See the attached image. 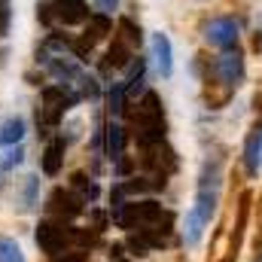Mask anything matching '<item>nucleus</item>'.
I'll return each instance as SVG.
<instances>
[{"label":"nucleus","instance_id":"7ed1b4c3","mask_svg":"<svg viewBox=\"0 0 262 262\" xmlns=\"http://www.w3.org/2000/svg\"><path fill=\"white\" fill-rule=\"evenodd\" d=\"M73 238H76V226H64V220L61 223H55V220H43L40 226H37V244H40V250L46 253V256H61L67 247L73 244Z\"/></svg>","mask_w":262,"mask_h":262},{"label":"nucleus","instance_id":"393cba45","mask_svg":"<svg viewBox=\"0 0 262 262\" xmlns=\"http://www.w3.org/2000/svg\"><path fill=\"white\" fill-rule=\"evenodd\" d=\"M34 198H37V177H28V207H34Z\"/></svg>","mask_w":262,"mask_h":262},{"label":"nucleus","instance_id":"423d86ee","mask_svg":"<svg viewBox=\"0 0 262 262\" xmlns=\"http://www.w3.org/2000/svg\"><path fill=\"white\" fill-rule=\"evenodd\" d=\"M82 201H85V198L76 195V192H70V189H52L46 207H49V213L58 216V220H73V216L82 213Z\"/></svg>","mask_w":262,"mask_h":262},{"label":"nucleus","instance_id":"b1692460","mask_svg":"<svg viewBox=\"0 0 262 262\" xmlns=\"http://www.w3.org/2000/svg\"><path fill=\"white\" fill-rule=\"evenodd\" d=\"M116 6H119V0H95V9H98V12H107V15H110Z\"/></svg>","mask_w":262,"mask_h":262},{"label":"nucleus","instance_id":"39448f33","mask_svg":"<svg viewBox=\"0 0 262 262\" xmlns=\"http://www.w3.org/2000/svg\"><path fill=\"white\" fill-rule=\"evenodd\" d=\"M204 40L213 46V49H235L238 46V21L232 15H220L213 18L207 28H204Z\"/></svg>","mask_w":262,"mask_h":262},{"label":"nucleus","instance_id":"cd10ccee","mask_svg":"<svg viewBox=\"0 0 262 262\" xmlns=\"http://www.w3.org/2000/svg\"><path fill=\"white\" fill-rule=\"evenodd\" d=\"M116 262H119V259H116Z\"/></svg>","mask_w":262,"mask_h":262},{"label":"nucleus","instance_id":"bb28decb","mask_svg":"<svg viewBox=\"0 0 262 262\" xmlns=\"http://www.w3.org/2000/svg\"><path fill=\"white\" fill-rule=\"evenodd\" d=\"M223 262H235V256H229V259H223Z\"/></svg>","mask_w":262,"mask_h":262},{"label":"nucleus","instance_id":"4be33fe9","mask_svg":"<svg viewBox=\"0 0 262 262\" xmlns=\"http://www.w3.org/2000/svg\"><path fill=\"white\" fill-rule=\"evenodd\" d=\"M52 15H55L52 3H40V6H37V18H40L43 25H52Z\"/></svg>","mask_w":262,"mask_h":262},{"label":"nucleus","instance_id":"2eb2a0df","mask_svg":"<svg viewBox=\"0 0 262 262\" xmlns=\"http://www.w3.org/2000/svg\"><path fill=\"white\" fill-rule=\"evenodd\" d=\"M143 73H146V61L143 58H131L128 64V79H125V95H137L143 85Z\"/></svg>","mask_w":262,"mask_h":262},{"label":"nucleus","instance_id":"9d476101","mask_svg":"<svg viewBox=\"0 0 262 262\" xmlns=\"http://www.w3.org/2000/svg\"><path fill=\"white\" fill-rule=\"evenodd\" d=\"M152 58H156V67H159L162 76H171V70H174V52H171L168 34H162V31L152 34Z\"/></svg>","mask_w":262,"mask_h":262},{"label":"nucleus","instance_id":"1a4fd4ad","mask_svg":"<svg viewBox=\"0 0 262 262\" xmlns=\"http://www.w3.org/2000/svg\"><path fill=\"white\" fill-rule=\"evenodd\" d=\"M64 137H52L49 143H46V149H43V162H40V168H43V174L46 177H55L58 171H61V165H64Z\"/></svg>","mask_w":262,"mask_h":262},{"label":"nucleus","instance_id":"5701e85b","mask_svg":"<svg viewBox=\"0 0 262 262\" xmlns=\"http://www.w3.org/2000/svg\"><path fill=\"white\" fill-rule=\"evenodd\" d=\"M9 31V0H0V34Z\"/></svg>","mask_w":262,"mask_h":262},{"label":"nucleus","instance_id":"f03ea898","mask_svg":"<svg viewBox=\"0 0 262 262\" xmlns=\"http://www.w3.org/2000/svg\"><path fill=\"white\" fill-rule=\"evenodd\" d=\"M216 204H220V165L207 162L204 171H201V180H198V195L195 204H192V213L207 226L210 216L216 213Z\"/></svg>","mask_w":262,"mask_h":262},{"label":"nucleus","instance_id":"a878e982","mask_svg":"<svg viewBox=\"0 0 262 262\" xmlns=\"http://www.w3.org/2000/svg\"><path fill=\"white\" fill-rule=\"evenodd\" d=\"M122 250H125V244H113V247H110V256H113V259H122Z\"/></svg>","mask_w":262,"mask_h":262},{"label":"nucleus","instance_id":"ddd939ff","mask_svg":"<svg viewBox=\"0 0 262 262\" xmlns=\"http://www.w3.org/2000/svg\"><path fill=\"white\" fill-rule=\"evenodd\" d=\"M21 137H25V122H21L18 116L6 119V122L0 125V146H15Z\"/></svg>","mask_w":262,"mask_h":262},{"label":"nucleus","instance_id":"20e7f679","mask_svg":"<svg viewBox=\"0 0 262 262\" xmlns=\"http://www.w3.org/2000/svg\"><path fill=\"white\" fill-rule=\"evenodd\" d=\"M213 70H216V79L229 89H238L241 79H244V52L235 46V49H226L216 61H213Z\"/></svg>","mask_w":262,"mask_h":262},{"label":"nucleus","instance_id":"f3484780","mask_svg":"<svg viewBox=\"0 0 262 262\" xmlns=\"http://www.w3.org/2000/svg\"><path fill=\"white\" fill-rule=\"evenodd\" d=\"M110 107V113L113 116H122L125 113V82H113V89H110V101H107Z\"/></svg>","mask_w":262,"mask_h":262},{"label":"nucleus","instance_id":"6e6552de","mask_svg":"<svg viewBox=\"0 0 262 262\" xmlns=\"http://www.w3.org/2000/svg\"><path fill=\"white\" fill-rule=\"evenodd\" d=\"M244 168L250 177H256L262 168V125H253L244 143Z\"/></svg>","mask_w":262,"mask_h":262},{"label":"nucleus","instance_id":"a211bd4d","mask_svg":"<svg viewBox=\"0 0 262 262\" xmlns=\"http://www.w3.org/2000/svg\"><path fill=\"white\" fill-rule=\"evenodd\" d=\"M0 262H25L21 247L12 238H0Z\"/></svg>","mask_w":262,"mask_h":262},{"label":"nucleus","instance_id":"f257e3e1","mask_svg":"<svg viewBox=\"0 0 262 262\" xmlns=\"http://www.w3.org/2000/svg\"><path fill=\"white\" fill-rule=\"evenodd\" d=\"M134 140L143 149L165 140V107H162V98L156 92H146L140 98V107L134 116Z\"/></svg>","mask_w":262,"mask_h":262},{"label":"nucleus","instance_id":"9b49d317","mask_svg":"<svg viewBox=\"0 0 262 262\" xmlns=\"http://www.w3.org/2000/svg\"><path fill=\"white\" fill-rule=\"evenodd\" d=\"M107 34H113V18H110L107 12H92L89 21H85V34H82V37L95 46V43L104 40Z\"/></svg>","mask_w":262,"mask_h":262},{"label":"nucleus","instance_id":"412c9836","mask_svg":"<svg viewBox=\"0 0 262 262\" xmlns=\"http://www.w3.org/2000/svg\"><path fill=\"white\" fill-rule=\"evenodd\" d=\"M128 250H134L137 256H143V253H146V250H152V247L146 244V238H143V235H131V238H128Z\"/></svg>","mask_w":262,"mask_h":262},{"label":"nucleus","instance_id":"dca6fc26","mask_svg":"<svg viewBox=\"0 0 262 262\" xmlns=\"http://www.w3.org/2000/svg\"><path fill=\"white\" fill-rule=\"evenodd\" d=\"M119 34H122L119 40H125L131 49H134V46H140V40H143V37H140V28L134 25V18H128V15H125V18H119Z\"/></svg>","mask_w":262,"mask_h":262},{"label":"nucleus","instance_id":"aec40b11","mask_svg":"<svg viewBox=\"0 0 262 262\" xmlns=\"http://www.w3.org/2000/svg\"><path fill=\"white\" fill-rule=\"evenodd\" d=\"M21 159H25V149H21V146H12V149H9V152L3 156V162H0V168H6V171H9V168H15V165H21Z\"/></svg>","mask_w":262,"mask_h":262},{"label":"nucleus","instance_id":"4468645a","mask_svg":"<svg viewBox=\"0 0 262 262\" xmlns=\"http://www.w3.org/2000/svg\"><path fill=\"white\" fill-rule=\"evenodd\" d=\"M122 149H125V128L110 122L107 125V152H110V159H122Z\"/></svg>","mask_w":262,"mask_h":262},{"label":"nucleus","instance_id":"f8f14e48","mask_svg":"<svg viewBox=\"0 0 262 262\" xmlns=\"http://www.w3.org/2000/svg\"><path fill=\"white\" fill-rule=\"evenodd\" d=\"M131 58H134V49H131L125 40H113L110 49H107V67H128Z\"/></svg>","mask_w":262,"mask_h":262},{"label":"nucleus","instance_id":"0eeeda50","mask_svg":"<svg viewBox=\"0 0 262 262\" xmlns=\"http://www.w3.org/2000/svg\"><path fill=\"white\" fill-rule=\"evenodd\" d=\"M52 9L64 25H85L92 15L85 0H52Z\"/></svg>","mask_w":262,"mask_h":262},{"label":"nucleus","instance_id":"6ab92c4d","mask_svg":"<svg viewBox=\"0 0 262 262\" xmlns=\"http://www.w3.org/2000/svg\"><path fill=\"white\" fill-rule=\"evenodd\" d=\"M73 189H79L82 198H89V201H92V198H98V186H95L85 174H73Z\"/></svg>","mask_w":262,"mask_h":262}]
</instances>
